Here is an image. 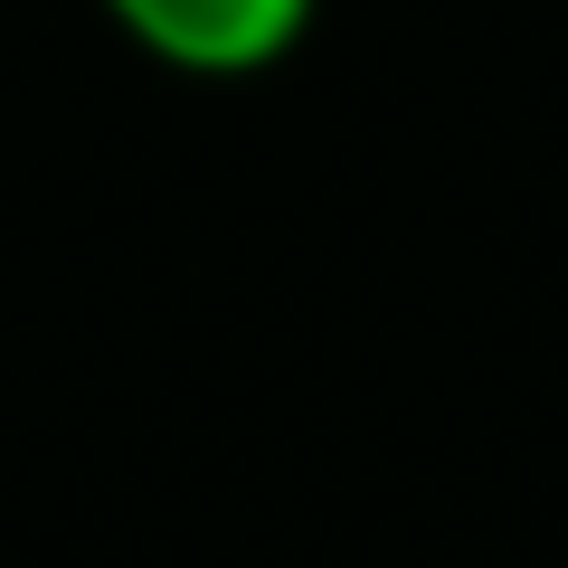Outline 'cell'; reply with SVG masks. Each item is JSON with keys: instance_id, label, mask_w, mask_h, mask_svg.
Masks as SVG:
<instances>
[{"instance_id": "6da1fadb", "label": "cell", "mask_w": 568, "mask_h": 568, "mask_svg": "<svg viewBox=\"0 0 568 568\" xmlns=\"http://www.w3.org/2000/svg\"><path fill=\"white\" fill-rule=\"evenodd\" d=\"M152 58L200 67V77H246L304 39L313 0H104Z\"/></svg>"}]
</instances>
